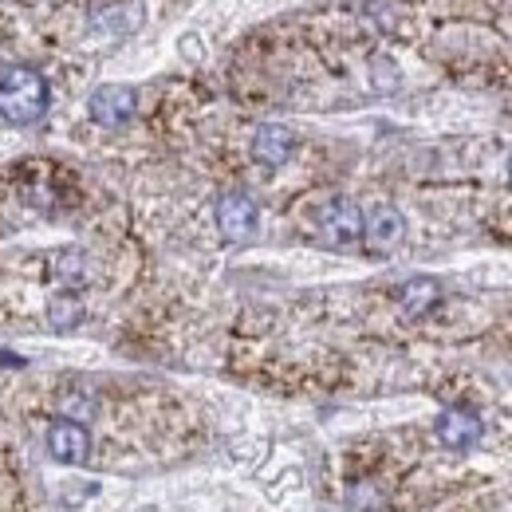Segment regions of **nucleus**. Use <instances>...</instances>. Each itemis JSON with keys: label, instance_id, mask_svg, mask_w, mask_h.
Returning a JSON list of instances; mask_svg holds the SVG:
<instances>
[{"label": "nucleus", "instance_id": "obj_4", "mask_svg": "<svg viewBox=\"0 0 512 512\" xmlns=\"http://www.w3.org/2000/svg\"><path fill=\"white\" fill-rule=\"evenodd\" d=\"M217 229L225 241H249L256 233V201L245 190L225 193L217 201Z\"/></svg>", "mask_w": 512, "mask_h": 512}, {"label": "nucleus", "instance_id": "obj_1", "mask_svg": "<svg viewBox=\"0 0 512 512\" xmlns=\"http://www.w3.org/2000/svg\"><path fill=\"white\" fill-rule=\"evenodd\" d=\"M48 103H52V91H48V79L36 71V67H4L0 71V115L16 127H32L48 115Z\"/></svg>", "mask_w": 512, "mask_h": 512}, {"label": "nucleus", "instance_id": "obj_10", "mask_svg": "<svg viewBox=\"0 0 512 512\" xmlns=\"http://www.w3.org/2000/svg\"><path fill=\"white\" fill-rule=\"evenodd\" d=\"M79 320H83V304H79V296L60 292V296L48 304V323H52L56 331H71Z\"/></svg>", "mask_w": 512, "mask_h": 512}, {"label": "nucleus", "instance_id": "obj_2", "mask_svg": "<svg viewBox=\"0 0 512 512\" xmlns=\"http://www.w3.org/2000/svg\"><path fill=\"white\" fill-rule=\"evenodd\" d=\"M134 111H138V95H134V87H127V83H103L87 99V115L107 130L127 127L130 119H134Z\"/></svg>", "mask_w": 512, "mask_h": 512}, {"label": "nucleus", "instance_id": "obj_9", "mask_svg": "<svg viewBox=\"0 0 512 512\" xmlns=\"http://www.w3.org/2000/svg\"><path fill=\"white\" fill-rule=\"evenodd\" d=\"M438 296H442L438 280H430V276H414V280H406V288L398 292L402 316H406V320H418V316H426V312L438 304Z\"/></svg>", "mask_w": 512, "mask_h": 512}, {"label": "nucleus", "instance_id": "obj_6", "mask_svg": "<svg viewBox=\"0 0 512 512\" xmlns=\"http://www.w3.org/2000/svg\"><path fill=\"white\" fill-rule=\"evenodd\" d=\"M48 453H52L60 465H79V461H87V453H91V434H87L79 422H71V418H56V422L48 426Z\"/></svg>", "mask_w": 512, "mask_h": 512}, {"label": "nucleus", "instance_id": "obj_7", "mask_svg": "<svg viewBox=\"0 0 512 512\" xmlns=\"http://www.w3.org/2000/svg\"><path fill=\"white\" fill-rule=\"evenodd\" d=\"M296 154V134L288 127H280V123H264V127H256L253 134V158L260 166H268V170H280L288 158Z\"/></svg>", "mask_w": 512, "mask_h": 512}, {"label": "nucleus", "instance_id": "obj_8", "mask_svg": "<svg viewBox=\"0 0 512 512\" xmlns=\"http://www.w3.org/2000/svg\"><path fill=\"white\" fill-rule=\"evenodd\" d=\"M481 438V418L465 406H449L438 418V442L446 449H469Z\"/></svg>", "mask_w": 512, "mask_h": 512}, {"label": "nucleus", "instance_id": "obj_5", "mask_svg": "<svg viewBox=\"0 0 512 512\" xmlns=\"http://www.w3.org/2000/svg\"><path fill=\"white\" fill-rule=\"evenodd\" d=\"M363 237L375 253H390L402 245L406 237V217L394 209V205H375L367 217H363Z\"/></svg>", "mask_w": 512, "mask_h": 512}, {"label": "nucleus", "instance_id": "obj_3", "mask_svg": "<svg viewBox=\"0 0 512 512\" xmlns=\"http://www.w3.org/2000/svg\"><path fill=\"white\" fill-rule=\"evenodd\" d=\"M320 233L323 241L335 245V249H347V245L363 241V209L355 201H347V197L327 201L320 213Z\"/></svg>", "mask_w": 512, "mask_h": 512}, {"label": "nucleus", "instance_id": "obj_12", "mask_svg": "<svg viewBox=\"0 0 512 512\" xmlns=\"http://www.w3.org/2000/svg\"><path fill=\"white\" fill-rule=\"evenodd\" d=\"M509 178H512V158H509Z\"/></svg>", "mask_w": 512, "mask_h": 512}, {"label": "nucleus", "instance_id": "obj_11", "mask_svg": "<svg viewBox=\"0 0 512 512\" xmlns=\"http://www.w3.org/2000/svg\"><path fill=\"white\" fill-rule=\"evenodd\" d=\"M60 280H64L67 288H79L83 280H87V256L83 253H60Z\"/></svg>", "mask_w": 512, "mask_h": 512}]
</instances>
